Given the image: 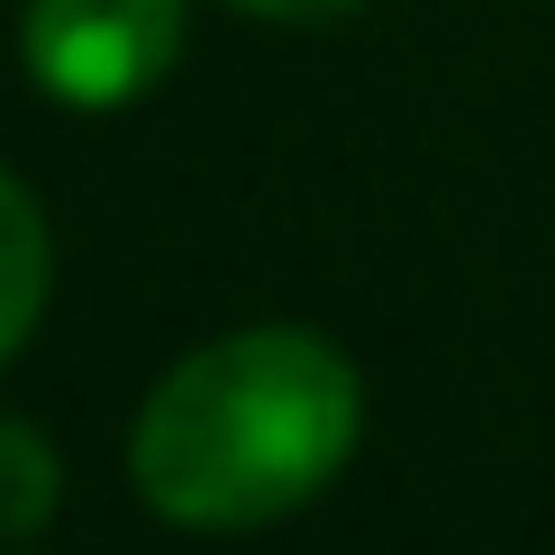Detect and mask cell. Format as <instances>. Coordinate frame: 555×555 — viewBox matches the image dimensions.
<instances>
[{
	"mask_svg": "<svg viewBox=\"0 0 555 555\" xmlns=\"http://www.w3.org/2000/svg\"><path fill=\"white\" fill-rule=\"evenodd\" d=\"M364 437V383L319 328H237L137 410L128 474L182 528H264L319 501Z\"/></svg>",
	"mask_w": 555,
	"mask_h": 555,
	"instance_id": "6da1fadb",
	"label": "cell"
},
{
	"mask_svg": "<svg viewBox=\"0 0 555 555\" xmlns=\"http://www.w3.org/2000/svg\"><path fill=\"white\" fill-rule=\"evenodd\" d=\"M28 74L64 109H119L182 55V0H28Z\"/></svg>",
	"mask_w": 555,
	"mask_h": 555,
	"instance_id": "7a4b0ae2",
	"label": "cell"
},
{
	"mask_svg": "<svg viewBox=\"0 0 555 555\" xmlns=\"http://www.w3.org/2000/svg\"><path fill=\"white\" fill-rule=\"evenodd\" d=\"M37 310H46V219H37L28 182L0 173V364L28 346Z\"/></svg>",
	"mask_w": 555,
	"mask_h": 555,
	"instance_id": "3957f363",
	"label": "cell"
},
{
	"mask_svg": "<svg viewBox=\"0 0 555 555\" xmlns=\"http://www.w3.org/2000/svg\"><path fill=\"white\" fill-rule=\"evenodd\" d=\"M55 519V447L28 420H0V546L37 538Z\"/></svg>",
	"mask_w": 555,
	"mask_h": 555,
	"instance_id": "277c9868",
	"label": "cell"
},
{
	"mask_svg": "<svg viewBox=\"0 0 555 555\" xmlns=\"http://www.w3.org/2000/svg\"><path fill=\"white\" fill-rule=\"evenodd\" d=\"M228 10H256V18H337L356 0H228Z\"/></svg>",
	"mask_w": 555,
	"mask_h": 555,
	"instance_id": "5b68a950",
	"label": "cell"
}]
</instances>
